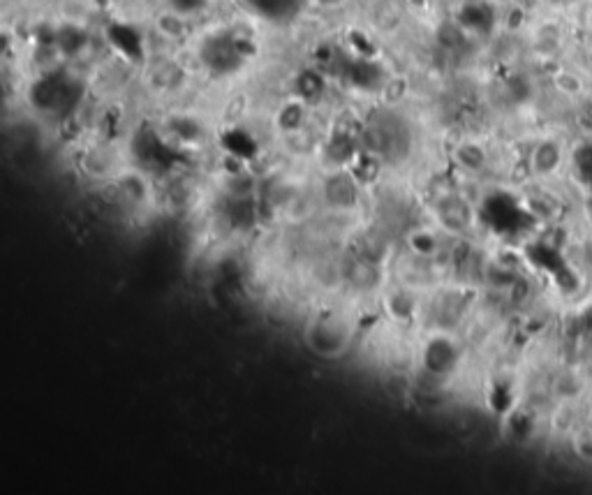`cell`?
Returning a JSON list of instances; mask_svg holds the SVG:
<instances>
[{
    "mask_svg": "<svg viewBox=\"0 0 592 495\" xmlns=\"http://www.w3.org/2000/svg\"><path fill=\"white\" fill-rule=\"evenodd\" d=\"M352 315L341 306H322L310 315L306 324V343L315 354L338 359L352 346Z\"/></svg>",
    "mask_w": 592,
    "mask_h": 495,
    "instance_id": "1",
    "label": "cell"
},
{
    "mask_svg": "<svg viewBox=\"0 0 592 495\" xmlns=\"http://www.w3.org/2000/svg\"><path fill=\"white\" fill-rule=\"evenodd\" d=\"M562 146L555 140H544L532 149L530 167L537 176H554L562 167Z\"/></svg>",
    "mask_w": 592,
    "mask_h": 495,
    "instance_id": "2",
    "label": "cell"
},
{
    "mask_svg": "<svg viewBox=\"0 0 592 495\" xmlns=\"http://www.w3.org/2000/svg\"><path fill=\"white\" fill-rule=\"evenodd\" d=\"M453 160L465 174H481L488 165V153L477 141H463L453 150Z\"/></svg>",
    "mask_w": 592,
    "mask_h": 495,
    "instance_id": "3",
    "label": "cell"
},
{
    "mask_svg": "<svg viewBox=\"0 0 592 495\" xmlns=\"http://www.w3.org/2000/svg\"><path fill=\"white\" fill-rule=\"evenodd\" d=\"M571 167H574L579 183L592 190V141H586L574 150L571 156Z\"/></svg>",
    "mask_w": 592,
    "mask_h": 495,
    "instance_id": "4",
    "label": "cell"
},
{
    "mask_svg": "<svg viewBox=\"0 0 592 495\" xmlns=\"http://www.w3.org/2000/svg\"><path fill=\"white\" fill-rule=\"evenodd\" d=\"M554 84L555 89H558L562 95H567V98H581V95L586 93L583 79L576 73H571V70H560V73L554 77Z\"/></svg>",
    "mask_w": 592,
    "mask_h": 495,
    "instance_id": "5",
    "label": "cell"
}]
</instances>
